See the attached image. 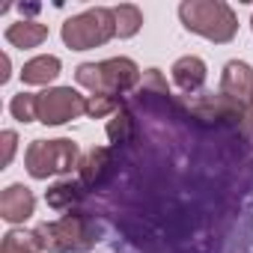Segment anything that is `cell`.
Instances as JSON below:
<instances>
[{
	"instance_id": "8992f818",
	"label": "cell",
	"mask_w": 253,
	"mask_h": 253,
	"mask_svg": "<svg viewBox=\"0 0 253 253\" xmlns=\"http://www.w3.org/2000/svg\"><path fill=\"white\" fill-rule=\"evenodd\" d=\"M81 113H86V98L72 86H54L36 92V116L45 125H63L69 119H78Z\"/></svg>"
},
{
	"instance_id": "52a82bcc",
	"label": "cell",
	"mask_w": 253,
	"mask_h": 253,
	"mask_svg": "<svg viewBox=\"0 0 253 253\" xmlns=\"http://www.w3.org/2000/svg\"><path fill=\"white\" fill-rule=\"evenodd\" d=\"M220 95H226L235 104H250V98H253V69L241 60L226 63L223 75H220Z\"/></svg>"
},
{
	"instance_id": "7a4b0ae2",
	"label": "cell",
	"mask_w": 253,
	"mask_h": 253,
	"mask_svg": "<svg viewBox=\"0 0 253 253\" xmlns=\"http://www.w3.org/2000/svg\"><path fill=\"white\" fill-rule=\"evenodd\" d=\"M179 18L191 33H200L211 42H229L238 30L235 12L223 0H188L179 6Z\"/></svg>"
},
{
	"instance_id": "5b68a950",
	"label": "cell",
	"mask_w": 253,
	"mask_h": 253,
	"mask_svg": "<svg viewBox=\"0 0 253 253\" xmlns=\"http://www.w3.org/2000/svg\"><path fill=\"white\" fill-rule=\"evenodd\" d=\"M27 173L33 179H48L54 173H69L72 167H81L78 143L60 137V140H33L24 155Z\"/></svg>"
},
{
	"instance_id": "9c48e42d",
	"label": "cell",
	"mask_w": 253,
	"mask_h": 253,
	"mask_svg": "<svg viewBox=\"0 0 253 253\" xmlns=\"http://www.w3.org/2000/svg\"><path fill=\"white\" fill-rule=\"evenodd\" d=\"M78 170H81V182L84 185H92V188L104 185L110 179V173H113V155H110V149L98 146V149L86 152L81 158V167Z\"/></svg>"
},
{
	"instance_id": "ffe728a7",
	"label": "cell",
	"mask_w": 253,
	"mask_h": 253,
	"mask_svg": "<svg viewBox=\"0 0 253 253\" xmlns=\"http://www.w3.org/2000/svg\"><path fill=\"white\" fill-rule=\"evenodd\" d=\"M0 66H3V72H0V84L9 81V57H0Z\"/></svg>"
},
{
	"instance_id": "44dd1931",
	"label": "cell",
	"mask_w": 253,
	"mask_h": 253,
	"mask_svg": "<svg viewBox=\"0 0 253 253\" xmlns=\"http://www.w3.org/2000/svg\"><path fill=\"white\" fill-rule=\"evenodd\" d=\"M247 122H250V128H253V98H250V104H247Z\"/></svg>"
},
{
	"instance_id": "277c9868",
	"label": "cell",
	"mask_w": 253,
	"mask_h": 253,
	"mask_svg": "<svg viewBox=\"0 0 253 253\" xmlns=\"http://www.w3.org/2000/svg\"><path fill=\"white\" fill-rule=\"evenodd\" d=\"M110 36H116V21H113V9L104 6L86 9L63 24V42L72 51H89L95 45H104Z\"/></svg>"
},
{
	"instance_id": "7c38bea8",
	"label": "cell",
	"mask_w": 253,
	"mask_h": 253,
	"mask_svg": "<svg viewBox=\"0 0 253 253\" xmlns=\"http://www.w3.org/2000/svg\"><path fill=\"white\" fill-rule=\"evenodd\" d=\"M57 75H60V60L51 57V54H45V57H33V60L24 63V69H21V81H24V84H36V86L51 84Z\"/></svg>"
},
{
	"instance_id": "2e32d148",
	"label": "cell",
	"mask_w": 253,
	"mask_h": 253,
	"mask_svg": "<svg viewBox=\"0 0 253 253\" xmlns=\"http://www.w3.org/2000/svg\"><path fill=\"white\" fill-rule=\"evenodd\" d=\"M131 134H134V116L122 107V110H116L113 119L107 122V137H110L113 143H128Z\"/></svg>"
},
{
	"instance_id": "4fadbf2b",
	"label": "cell",
	"mask_w": 253,
	"mask_h": 253,
	"mask_svg": "<svg viewBox=\"0 0 253 253\" xmlns=\"http://www.w3.org/2000/svg\"><path fill=\"white\" fill-rule=\"evenodd\" d=\"M113 21H116V36L131 39L143 24V12L137 6H131V3H122V6L113 9Z\"/></svg>"
},
{
	"instance_id": "e0dca14e",
	"label": "cell",
	"mask_w": 253,
	"mask_h": 253,
	"mask_svg": "<svg viewBox=\"0 0 253 253\" xmlns=\"http://www.w3.org/2000/svg\"><path fill=\"white\" fill-rule=\"evenodd\" d=\"M116 110H122V98H113V95H89L86 98V116H92V119H101Z\"/></svg>"
},
{
	"instance_id": "d6986e66",
	"label": "cell",
	"mask_w": 253,
	"mask_h": 253,
	"mask_svg": "<svg viewBox=\"0 0 253 253\" xmlns=\"http://www.w3.org/2000/svg\"><path fill=\"white\" fill-rule=\"evenodd\" d=\"M0 140H3V155H0V167H9V161H12V155H15L18 134H15V131H3V134H0Z\"/></svg>"
},
{
	"instance_id": "ba28073f",
	"label": "cell",
	"mask_w": 253,
	"mask_h": 253,
	"mask_svg": "<svg viewBox=\"0 0 253 253\" xmlns=\"http://www.w3.org/2000/svg\"><path fill=\"white\" fill-rule=\"evenodd\" d=\"M33 209H36V197L24 185H9L0 194V217L9 223H24L33 214Z\"/></svg>"
},
{
	"instance_id": "6da1fadb",
	"label": "cell",
	"mask_w": 253,
	"mask_h": 253,
	"mask_svg": "<svg viewBox=\"0 0 253 253\" xmlns=\"http://www.w3.org/2000/svg\"><path fill=\"white\" fill-rule=\"evenodd\" d=\"M75 78L92 95H113V98H119L122 92H128L140 81V69L128 57H113V60H104V63H84V66H78Z\"/></svg>"
},
{
	"instance_id": "8fae6325",
	"label": "cell",
	"mask_w": 253,
	"mask_h": 253,
	"mask_svg": "<svg viewBox=\"0 0 253 253\" xmlns=\"http://www.w3.org/2000/svg\"><path fill=\"white\" fill-rule=\"evenodd\" d=\"M48 39V27L39 21H18L6 30V42L15 48H39Z\"/></svg>"
},
{
	"instance_id": "ac0fdd59",
	"label": "cell",
	"mask_w": 253,
	"mask_h": 253,
	"mask_svg": "<svg viewBox=\"0 0 253 253\" xmlns=\"http://www.w3.org/2000/svg\"><path fill=\"white\" fill-rule=\"evenodd\" d=\"M9 110H12V116H15L18 122H33V119H39V116H36V95H33V92H18V95L12 98Z\"/></svg>"
},
{
	"instance_id": "3957f363",
	"label": "cell",
	"mask_w": 253,
	"mask_h": 253,
	"mask_svg": "<svg viewBox=\"0 0 253 253\" xmlns=\"http://www.w3.org/2000/svg\"><path fill=\"white\" fill-rule=\"evenodd\" d=\"M98 229L84 217V214H66L54 223H42L36 229L39 247L51 250V253H72V250H84L95 241Z\"/></svg>"
},
{
	"instance_id": "30bf717a",
	"label": "cell",
	"mask_w": 253,
	"mask_h": 253,
	"mask_svg": "<svg viewBox=\"0 0 253 253\" xmlns=\"http://www.w3.org/2000/svg\"><path fill=\"white\" fill-rule=\"evenodd\" d=\"M173 81L185 92L200 89L203 81H206V63L200 57H182V60H176L173 63Z\"/></svg>"
},
{
	"instance_id": "5bb4252c",
	"label": "cell",
	"mask_w": 253,
	"mask_h": 253,
	"mask_svg": "<svg viewBox=\"0 0 253 253\" xmlns=\"http://www.w3.org/2000/svg\"><path fill=\"white\" fill-rule=\"evenodd\" d=\"M39 238L36 232H24V229H9L3 235V244H0V253H39Z\"/></svg>"
},
{
	"instance_id": "9a60e30c",
	"label": "cell",
	"mask_w": 253,
	"mask_h": 253,
	"mask_svg": "<svg viewBox=\"0 0 253 253\" xmlns=\"http://www.w3.org/2000/svg\"><path fill=\"white\" fill-rule=\"evenodd\" d=\"M81 197H84V194H81V185H78V182H57V185L45 194V200H48L51 209H72Z\"/></svg>"
}]
</instances>
